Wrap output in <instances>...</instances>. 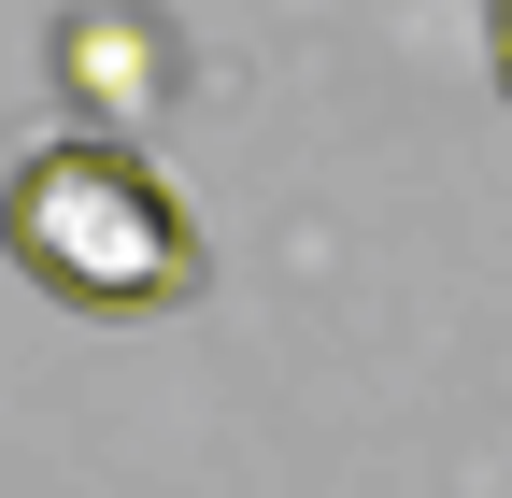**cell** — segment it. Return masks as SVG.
<instances>
[{"label": "cell", "instance_id": "cell-1", "mask_svg": "<svg viewBox=\"0 0 512 498\" xmlns=\"http://www.w3.org/2000/svg\"><path fill=\"white\" fill-rule=\"evenodd\" d=\"M0 257H15L43 299H72L100 328L185 314L214 285V242L185 214V185L128 143V129H57L0 171Z\"/></svg>", "mask_w": 512, "mask_h": 498}, {"label": "cell", "instance_id": "cell-2", "mask_svg": "<svg viewBox=\"0 0 512 498\" xmlns=\"http://www.w3.org/2000/svg\"><path fill=\"white\" fill-rule=\"evenodd\" d=\"M484 29H498V86H512V0H484Z\"/></svg>", "mask_w": 512, "mask_h": 498}]
</instances>
